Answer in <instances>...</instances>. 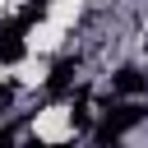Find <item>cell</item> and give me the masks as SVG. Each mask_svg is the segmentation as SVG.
Returning <instances> with one entry per match:
<instances>
[{
    "label": "cell",
    "instance_id": "52a82bcc",
    "mask_svg": "<svg viewBox=\"0 0 148 148\" xmlns=\"http://www.w3.org/2000/svg\"><path fill=\"white\" fill-rule=\"evenodd\" d=\"M9 97H14V88H9V83H0V106H9Z\"/></svg>",
    "mask_w": 148,
    "mask_h": 148
},
{
    "label": "cell",
    "instance_id": "7a4b0ae2",
    "mask_svg": "<svg viewBox=\"0 0 148 148\" xmlns=\"http://www.w3.org/2000/svg\"><path fill=\"white\" fill-rule=\"evenodd\" d=\"M23 28L18 23H0V65H18L23 60Z\"/></svg>",
    "mask_w": 148,
    "mask_h": 148
},
{
    "label": "cell",
    "instance_id": "6da1fadb",
    "mask_svg": "<svg viewBox=\"0 0 148 148\" xmlns=\"http://www.w3.org/2000/svg\"><path fill=\"white\" fill-rule=\"evenodd\" d=\"M143 116H148V111H143L139 102H125V106H116V111H111V116H106V120L97 125V143H111V139L130 134V130H134V125H139Z\"/></svg>",
    "mask_w": 148,
    "mask_h": 148
},
{
    "label": "cell",
    "instance_id": "5b68a950",
    "mask_svg": "<svg viewBox=\"0 0 148 148\" xmlns=\"http://www.w3.org/2000/svg\"><path fill=\"white\" fill-rule=\"evenodd\" d=\"M42 18H46V0H28V5H23V14H18L14 23L28 32V28H32V23H42Z\"/></svg>",
    "mask_w": 148,
    "mask_h": 148
},
{
    "label": "cell",
    "instance_id": "3957f363",
    "mask_svg": "<svg viewBox=\"0 0 148 148\" xmlns=\"http://www.w3.org/2000/svg\"><path fill=\"white\" fill-rule=\"evenodd\" d=\"M69 83H74V60H56L46 74V97H65Z\"/></svg>",
    "mask_w": 148,
    "mask_h": 148
},
{
    "label": "cell",
    "instance_id": "8992f818",
    "mask_svg": "<svg viewBox=\"0 0 148 148\" xmlns=\"http://www.w3.org/2000/svg\"><path fill=\"white\" fill-rule=\"evenodd\" d=\"M92 125V111L88 106H74V130H88Z\"/></svg>",
    "mask_w": 148,
    "mask_h": 148
},
{
    "label": "cell",
    "instance_id": "277c9868",
    "mask_svg": "<svg viewBox=\"0 0 148 148\" xmlns=\"http://www.w3.org/2000/svg\"><path fill=\"white\" fill-rule=\"evenodd\" d=\"M116 92H125V97H139V92H148V74L143 69H134V65H125V69H116Z\"/></svg>",
    "mask_w": 148,
    "mask_h": 148
}]
</instances>
